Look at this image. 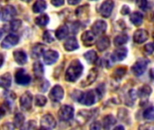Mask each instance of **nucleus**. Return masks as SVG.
<instances>
[{"label": "nucleus", "instance_id": "nucleus-2", "mask_svg": "<svg viewBox=\"0 0 154 130\" xmlns=\"http://www.w3.org/2000/svg\"><path fill=\"white\" fill-rule=\"evenodd\" d=\"M78 93L79 94H76V98H74V100L85 106H92L97 101V100L101 99L97 90H90L86 92L78 91Z\"/></svg>", "mask_w": 154, "mask_h": 130}, {"label": "nucleus", "instance_id": "nucleus-40", "mask_svg": "<svg viewBox=\"0 0 154 130\" xmlns=\"http://www.w3.org/2000/svg\"><path fill=\"white\" fill-rule=\"evenodd\" d=\"M144 52L145 54L147 55H151L154 52V46H153V43H147L145 46H144Z\"/></svg>", "mask_w": 154, "mask_h": 130}, {"label": "nucleus", "instance_id": "nucleus-43", "mask_svg": "<svg viewBox=\"0 0 154 130\" xmlns=\"http://www.w3.org/2000/svg\"><path fill=\"white\" fill-rule=\"evenodd\" d=\"M130 12H131V11H130V8H129V6H127V5H124V6L122 7V9H121V14H124V15L129 14Z\"/></svg>", "mask_w": 154, "mask_h": 130}, {"label": "nucleus", "instance_id": "nucleus-34", "mask_svg": "<svg viewBox=\"0 0 154 130\" xmlns=\"http://www.w3.org/2000/svg\"><path fill=\"white\" fill-rule=\"evenodd\" d=\"M24 123V117L21 113H16L14 119V125L15 128H21Z\"/></svg>", "mask_w": 154, "mask_h": 130}, {"label": "nucleus", "instance_id": "nucleus-8", "mask_svg": "<svg viewBox=\"0 0 154 130\" xmlns=\"http://www.w3.org/2000/svg\"><path fill=\"white\" fill-rule=\"evenodd\" d=\"M49 97H50V99H51V101H53V102H59L64 97V90L62 89L61 86L56 85L50 91Z\"/></svg>", "mask_w": 154, "mask_h": 130}, {"label": "nucleus", "instance_id": "nucleus-33", "mask_svg": "<svg viewBox=\"0 0 154 130\" xmlns=\"http://www.w3.org/2000/svg\"><path fill=\"white\" fill-rule=\"evenodd\" d=\"M128 36L127 34H119L117 36H116V38L114 39V43L116 46H121L125 43H126L128 42Z\"/></svg>", "mask_w": 154, "mask_h": 130}, {"label": "nucleus", "instance_id": "nucleus-52", "mask_svg": "<svg viewBox=\"0 0 154 130\" xmlns=\"http://www.w3.org/2000/svg\"><path fill=\"white\" fill-rule=\"evenodd\" d=\"M22 1H23V2H27V3H29V2H31L32 0H22Z\"/></svg>", "mask_w": 154, "mask_h": 130}, {"label": "nucleus", "instance_id": "nucleus-47", "mask_svg": "<svg viewBox=\"0 0 154 130\" xmlns=\"http://www.w3.org/2000/svg\"><path fill=\"white\" fill-rule=\"evenodd\" d=\"M150 76H151V78L154 81V68H152V69L150 71Z\"/></svg>", "mask_w": 154, "mask_h": 130}, {"label": "nucleus", "instance_id": "nucleus-25", "mask_svg": "<svg viewBox=\"0 0 154 130\" xmlns=\"http://www.w3.org/2000/svg\"><path fill=\"white\" fill-rule=\"evenodd\" d=\"M69 34V27L67 25H61L60 26L56 32H55V35L57 37V39L59 40H63L64 38H66Z\"/></svg>", "mask_w": 154, "mask_h": 130}, {"label": "nucleus", "instance_id": "nucleus-5", "mask_svg": "<svg viewBox=\"0 0 154 130\" xmlns=\"http://www.w3.org/2000/svg\"><path fill=\"white\" fill-rule=\"evenodd\" d=\"M98 113L97 109H91V110H81L78 113L77 120L79 122V124H85L88 120H90L92 118L97 116Z\"/></svg>", "mask_w": 154, "mask_h": 130}, {"label": "nucleus", "instance_id": "nucleus-11", "mask_svg": "<svg viewBox=\"0 0 154 130\" xmlns=\"http://www.w3.org/2000/svg\"><path fill=\"white\" fill-rule=\"evenodd\" d=\"M32 96L30 92H25L20 99V107L23 110H29L32 108Z\"/></svg>", "mask_w": 154, "mask_h": 130}, {"label": "nucleus", "instance_id": "nucleus-19", "mask_svg": "<svg viewBox=\"0 0 154 130\" xmlns=\"http://www.w3.org/2000/svg\"><path fill=\"white\" fill-rule=\"evenodd\" d=\"M126 55H127V49L126 48H119L112 53L111 58H112L113 62H121L126 57Z\"/></svg>", "mask_w": 154, "mask_h": 130}, {"label": "nucleus", "instance_id": "nucleus-12", "mask_svg": "<svg viewBox=\"0 0 154 130\" xmlns=\"http://www.w3.org/2000/svg\"><path fill=\"white\" fill-rule=\"evenodd\" d=\"M16 15V10L12 5H6L2 10V20L4 22H8L14 19Z\"/></svg>", "mask_w": 154, "mask_h": 130}, {"label": "nucleus", "instance_id": "nucleus-3", "mask_svg": "<svg viewBox=\"0 0 154 130\" xmlns=\"http://www.w3.org/2000/svg\"><path fill=\"white\" fill-rule=\"evenodd\" d=\"M148 64H149V61L148 60L143 59V58L139 59L132 66V69H131L132 72L135 76H142L145 72V71H146V69L148 67Z\"/></svg>", "mask_w": 154, "mask_h": 130}, {"label": "nucleus", "instance_id": "nucleus-27", "mask_svg": "<svg viewBox=\"0 0 154 130\" xmlns=\"http://www.w3.org/2000/svg\"><path fill=\"white\" fill-rule=\"evenodd\" d=\"M46 7H47V4L44 0H37L32 6V11L36 14L42 13L46 9Z\"/></svg>", "mask_w": 154, "mask_h": 130}, {"label": "nucleus", "instance_id": "nucleus-28", "mask_svg": "<svg viewBox=\"0 0 154 130\" xmlns=\"http://www.w3.org/2000/svg\"><path fill=\"white\" fill-rule=\"evenodd\" d=\"M116 120L112 115H107L103 119V128L106 129H110L115 124Z\"/></svg>", "mask_w": 154, "mask_h": 130}, {"label": "nucleus", "instance_id": "nucleus-46", "mask_svg": "<svg viewBox=\"0 0 154 130\" xmlns=\"http://www.w3.org/2000/svg\"><path fill=\"white\" fill-rule=\"evenodd\" d=\"M80 2V0H68V3L71 5H75L77 4H79Z\"/></svg>", "mask_w": 154, "mask_h": 130}, {"label": "nucleus", "instance_id": "nucleus-39", "mask_svg": "<svg viewBox=\"0 0 154 130\" xmlns=\"http://www.w3.org/2000/svg\"><path fill=\"white\" fill-rule=\"evenodd\" d=\"M125 73H126V69L124 68V67H120V68H118V69H116V70L115 71L113 76L116 77V79H120V78H122Z\"/></svg>", "mask_w": 154, "mask_h": 130}, {"label": "nucleus", "instance_id": "nucleus-18", "mask_svg": "<svg viewBox=\"0 0 154 130\" xmlns=\"http://www.w3.org/2000/svg\"><path fill=\"white\" fill-rule=\"evenodd\" d=\"M45 49H46L45 45H43L42 43H35L32 48V52H31L32 57L34 59L40 58L45 52Z\"/></svg>", "mask_w": 154, "mask_h": 130}, {"label": "nucleus", "instance_id": "nucleus-15", "mask_svg": "<svg viewBox=\"0 0 154 130\" xmlns=\"http://www.w3.org/2000/svg\"><path fill=\"white\" fill-rule=\"evenodd\" d=\"M95 40L96 34L93 33V31H86L82 33L81 41L85 46H92L95 43Z\"/></svg>", "mask_w": 154, "mask_h": 130}, {"label": "nucleus", "instance_id": "nucleus-35", "mask_svg": "<svg viewBox=\"0 0 154 130\" xmlns=\"http://www.w3.org/2000/svg\"><path fill=\"white\" fill-rule=\"evenodd\" d=\"M47 103V99L43 95H37L34 100V104L37 107H43Z\"/></svg>", "mask_w": 154, "mask_h": 130}, {"label": "nucleus", "instance_id": "nucleus-7", "mask_svg": "<svg viewBox=\"0 0 154 130\" xmlns=\"http://www.w3.org/2000/svg\"><path fill=\"white\" fill-rule=\"evenodd\" d=\"M114 6H115V3H114L113 0H106V1H104V3H102V5L99 7V12H100L101 15L103 17L108 18L112 14Z\"/></svg>", "mask_w": 154, "mask_h": 130}, {"label": "nucleus", "instance_id": "nucleus-24", "mask_svg": "<svg viewBox=\"0 0 154 130\" xmlns=\"http://www.w3.org/2000/svg\"><path fill=\"white\" fill-rule=\"evenodd\" d=\"M130 20H131L133 24H134L136 26H139L143 22V15L140 12H134L130 16Z\"/></svg>", "mask_w": 154, "mask_h": 130}, {"label": "nucleus", "instance_id": "nucleus-10", "mask_svg": "<svg viewBox=\"0 0 154 130\" xmlns=\"http://www.w3.org/2000/svg\"><path fill=\"white\" fill-rule=\"evenodd\" d=\"M18 42H19V37L16 34L10 33L3 40L1 46H2V48L9 49V48L14 47V45H16L18 43Z\"/></svg>", "mask_w": 154, "mask_h": 130}, {"label": "nucleus", "instance_id": "nucleus-48", "mask_svg": "<svg viewBox=\"0 0 154 130\" xmlns=\"http://www.w3.org/2000/svg\"><path fill=\"white\" fill-rule=\"evenodd\" d=\"M3 63H4V56L0 53V67L3 65Z\"/></svg>", "mask_w": 154, "mask_h": 130}, {"label": "nucleus", "instance_id": "nucleus-9", "mask_svg": "<svg viewBox=\"0 0 154 130\" xmlns=\"http://www.w3.org/2000/svg\"><path fill=\"white\" fill-rule=\"evenodd\" d=\"M41 127L44 129H52L56 127V120L51 114H46L41 119Z\"/></svg>", "mask_w": 154, "mask_h": 130}, {"label": "nucleus", "instance_id": "nucleus-44", "mask_svg": "<svg viewBox=\"0 0 154 130\" xmlns=\"http://www.w3.org/2000/svg\"><path fill=\"white\" fill-rule=\"evenodd\" d=\"M51 2L54 6H60L64 5V0H51Z\"/></svg>", "mask_w": 154, "mask_h": 130}, {"label": "nucleus", "instance_id": "nucleus-17", "mask_svg": "<svg viewBox=\"0 0 154 130\" xmlns=\"http://www.w3.org/2000/svg\"><path fill=\"white\" fill-rule=\"evenodd\" d=\"M97 75H98V71L96 68H93L90 70L88 75L87 76L86 80H84V81L81 82V86L82 87H88L89 85H91L92 83H94L97 78Z\"/></svg>", "mask_w": 154, "mask_h": 130}, {"label": "nucleus", "instance_id": "nucleus-41", "mask_svg": "<svg viewBox=\"0 0 154 130\" xmlns=\"http://www.w3.org/2000/svg\"><path fill=\"white\" fill-rule=\"evenodd\" d=\"M137 5L142 9L146 11L148 8V1L147 0H138L137 1Z\"/></svg>", "mask_w": 154, "mask_h": 130}, {"label": "nucleus", "instance_id": "nucleus-29", "mask_svg": "<svg viewBox=\"0 0 154 130\" xmlns=\"http://www.w3.org/2000/svg\"><path fill=\"white\" fill-rule=\"evenodd\" d=\"M137 92L135 90H130L128 91V93L126 94V99H125V103L128 106H132L134 103V100L137 98Z\"/></svg>", "mask_w": 154, "mask_h": 130}, {"label": "nucleus", "instance_id": "nucleus-32", "mask_svg": "<svg viewBox=\"0 0 154 130\" xmlns=\"http://www.w3.org/2000/svg\"><path fill=\"white\" fill-rule=\"evenodd\" d=\"M32 70H33V73L36 77H42V74H43V71H44V69H43V66L42 64V62H36L33 63V66H32Z\"/></svg>", "mask_w": 154, "mask_h": 130}, {"label": "nucleus", "instance_id": "nucleus-20", "mask_svg": "<svg viewBox=\"0 0 154 130\" xmlns=\"http://www.w3.org/2000/svg\"><path fill=\"white\" fill-rule=\"evenodd\" d=\"M96 45H97V49L98 51H100V52L106 51L110 46V40L107 36H102L101 38H99L97 41Z\"/></svg>", "mask_w": 154, "mask_h": 130}, {"label": "nucleus", "instance_id": "nucleus-50", "mask_svg": "<svg viewBox=\"0 0 154 130\" xmlns=\"http://www.w3.org/2000/svg\"><path fill=\"white\" fill-rule=\"evenodd\" d=\"M125 128L124 127H122V126H117V127H116L115 128V129L116 130V129H124Z\"/></svg>", "mask_w": 154, "mask_h": 130}, {"label": "nucleus", "instance_id": "nucleus-22", "mask_svg": "<svg viewBox=\"0 0 154 130\" xmlns=\"http://www.w3.org/2000/svg\"><path fill=\"white\" fill-rule=\"evenodd\" d=\"M64 48L68 52H72L75 51L79 48V43L78 41L75 37H69L64 43Z\"/></svg>", "mask_w": 154, "mask_h": 130}, {"label": "nucleus", "instance_id": "nucleus-36", "mask_svg": "<svg viewBox=\"0 0 154 130\" xmlns=\"http://www.w3.org/2000/svg\"><path fill=\"white\" fill-rule=\"evenodd\" d=\"M143 118L145 119H154V108L149 107L143 111Z\"/></svg>", "mask_w": 154, "mask_h": 130}, {"label": "nucleus", "instance_id": "nucleus-37", "mask_svg": "<svg viewBox=\"0 0 154 130\" xmlns=\"http://www.w3.org/2000/svg\"><path fill=\"white\" fill-rule=\"evenodd\" d=\"M42 39L45 43H51L54 41V37L52 35V33L51 31H45L43 33V35H42Z\"/></svg>", "mask_w": 154, "mask_h": 130}, {"label": "nucleus", "instance_id": "nucleus-4", "mask_svg": "<svg viewBox=\"0 0 154 130\" xmlns=\"http://www.w3.org/2000/svg\"><path fill=\"white\" fill-rule=\"evenodd\" d=\"M74 109L69 105H63L59 110V118L62 121H69L73 119Z\"/></svg>", "mask_w": 154, "mask_h": 130}, {"label": "nucleus", "instance_id": "nucleus-49", "mask_svg": "<svg viewBox=\"0 0 154 130\" xmlns=\"http://www.w3.org/2000/svg\"><path fill=\"white\" fill-rule=\"evenodd\" d=\"M4 115H5V110H4L2 108H0V119H1Z\"/></svg>", "mask_w": 154, "mask_h": 130}, {"label": "nucleus", "instance_id": "nucleus-16", "mask_svg": "<svg viewBox=\"0 0 154 130\" xmlns=\"http://www.w3.org/2000/svg\"><path fill=\"white\" fill-rule=\"evenodd\" d=\"M106 28H107V24L103 20L96 21L93 24L92 27H91V29H92V31H93V33L95 34H102V33H104L106 31Z\"/></svg>", "mask_w": 154, "mask_h": 130}, {"label": "nucleus", "instance_id": "nucleus-45", "mask_svg": "<svg viewBox=\"0 0 154 130\" xmlns=\"http://www.w3.org/2000/svg\"><path fill=\"white\" fill-rule=\"evenodd\" d=\"M101 125H100V123L99 122H94L91 126H90V128L91 129H101Z\"/></svg>", "mask_w": 154, "mask_h": 130}, {"label": "nucleus", "instance_id": "nucleus-38", "mask_svg": "<svg viewBox=\"0 0 154 130\" xmlns=\"http://www.w3.org/2000/svg\"><path fill=\"white\" fill-rule=\"evenodd\" d=\"M22 25V21L21 20H11L10 23V29L12 31H17Z\"/></svg>", "mask_w": 154, "mask_h": 130}, {"label": "nucleus", "instance_id": "nucleus-31", "mask_svg": "<svg viewBox=\"0 0 154 130\" xmlns=\"http://www.w3.org/2000/svg\"><path fill=\"white\" fill-rule=\"evenodd\" d=\"M50 22V18L47 14H41L40 16H38L36 19H35V24L41 27H44L46 26Z\"/></svg>", "mask_w": 154, "mask_h": 130}, {"label": "nucleus", "instance_id": "nucleus-1", "mask_svg": "<svg viewBox=\"0 0 154 130\" xmlns=\"http://www.w3.org/2000/svg\"><path fill=\"white\" fill-rule=\"evenodd\" d=\"M83 65L79 60H74L69 64V68L66 71L65 74V80L69 82L76 81L82 74L83 72Z\"/></svg>", "mask_w": 154, "mask_h": 130}, {"label": "nucleus", "instance_id": "nucleus-14", "mask_svg": "<svg viewBox=\"0 0 154 130\" xmlns=\"http://www.w3.org/2000/svg\"><path fill=\"white\" fill-rule=\"evenodd\" d=\"M148 36L149 33L145 29H138L134 33V42L135 43H143L147 41Z\"/></svg>", "mask_w": 154, "mask_h": 130}, {"label": "nucleus", "instance_id": "nucleus-13", "mask_svg": "<svg viewBox=\"0 0 154 130\" xmlns=\"http://www.w3.org/2000/svg\"><path fill=\"white\" fill-rule=\"evenodd\" d=\"M58 58H59V53L53 50L45 51V52L43 53V61L48 65H51V64L55 63L57 62Z\"/></svg>", "mask_w": 154, "mask_h": 130}, {"label": "nucleus", "instance_id": "nucleus-26", "mask_svg": "<svg viewBox=\"0 0 154 130\" xmlns=\"http://www.w3.org/2000/svg\"><path fill=\"white\" fill-rule=\"evenodd\" d=\"M12 83V77L10 73H5L4 75L0 76V87L4 89H7L11 86Z\"/></svg>", "mask_w": 154, "mask_h": 130}, {"label": "nucleus", "instance_id": "nucleus-42", "mask_svg": "<svg viewBox=\"0 0 154 130\" xmlns=\"http://www.w3.org/2000/svg\"><path fill=\"white\" fill-rule=\"evenodd\" d=\"M49 86H50V83H49L46 80H43V81H42V83L40 85L39 90H40V91H42V92H45V91L48 90Z\"/></svg>", "mask_w": 154, "mask_h": 130}, {"label": "nucleus", "instance_id": "nucleus-51", "mask_svg": "<svg viewBox=\"0 0 154 130\" xmlns=\"http://www.w3.org/2000/svg\"><path fill=\"white\" fill-rule=\"evenodd\" d=\"M3 34H4V31L0 28V39L2 38V36H3Z\"/></svg>", "mask_w": 154, "mask_h": 130}, {"label": "nucleus", "instance_id": "nucleus-6", "mask_svg": "<svg viewBox=\"0 0 154 130\" xmlns=\"http://www.w3.org/2000/svg\"><path fill=\"white\" fill-rule=\"evenodd\" d=\"M14 80H15L16 83L19 85H28L31 82L30 75L27 74L25 72V71L23 69L17 70V71L15 72V75H14Z\"/></svg>", "mask_w": 154, "mask_h": 130}, {"label": "nucleus", "instance_id": "nucleus-21", "mask_svg": "<svg viewBox=\"0 0 154 130\" xmlns=\"http://www.w3.org/2000/svg\"><path fill=\"white\" fill-rule=\"evenodd\" d=\"M13 55H14V61H15L18 64L23 65V64L26 63V62H27V55H26V53H25L23 51L17 50V51L14 52Z\"/></svg>", "mask_w": 154, "mask_h": 130}, {"label": "nucleus", "instance_id": "nucleus-30", "mask_svg": "<svg viewBox=\"0 0 154 130\" xmlns=\"http://www.w3.org/2000/svg\"><path fill=\"white\" fill-rule=\"evenodd\" d=\"M84 58L86 59V61L88 63H95L97 61V52L94 50H90L88 52H87L84 54Z\"/></svg>", "mask_w": 154, "mask_h": 130}, {"label": "nucleus", "instance_id": "nucleus-53", "mask_svg": "<svg viewBox=\"0 0 154 130\" xmlns=\"http://www.w3.org/2000/svg\"><path fill=\"white\" fill-rule=\"evenodd\" d=\"M91 1H95V0H91Z\"/></svg>", "mask_w": 154, "mask_h": 130}, {"label": "nucleus", "instance_id": "nucleus-23", "mask_svg": "<svg viewBox=\"0 0 154 130\" xmlns=\"http://www.w3.org/2000/svg\"><path fill=\"white\" fill-rule=\"evenodd\" d=\"M151 93H152V88L148 85H143L138 90L137 94L143 100H147L150 97Z\"/></svg>", "mask_w": 154, "mask_h": 130}]
</instances>
